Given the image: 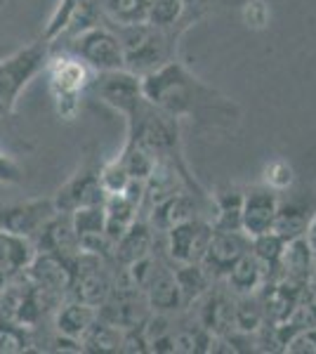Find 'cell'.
<instances>
[{
  "instance_id": "6da1fadb",
  "label": "cell",
  "mask_w": 316,
  "mask_h": 354,
  "mask_svg": "<svg viewBox=\"0 0 316 354\" xmlns=\"http://www.w3.org/2000/svg\"><path fill=\"white\" fill-rule=\"evenodd\" d=\"M50 55H53V43L40 36L38 41L12 48L0 57V109L5 113L15 111L28 83L45 71Z\"/></svg>"
},
{
  "instance_id": "7a4b0ae2",
  "label": "cell",
  "mask_w": 316,
  "mask_h": 354,
  "mask_svg": "<svg viewBox=\"0 0 316 354\" xmlns=\"http://www.w3.org/2000/svg\"><path fill=\"white\" fill-rule=\"evenodd\" d=\"M43 73L48 76V88L57 116L64 121H73L80 109V97L90 85V68L76 55L53 48Z\"/></svg>"
},
{
  "instance_id": "3957f363",
  "label": "cell",
  "mask_w": 316,
  "mask_h": 354,
  "mask_svg": "<svg viewBox=\"0 0 316 354\" xmlns=\"http://www.w3.org/2000/svg\"><path fill=\"white\" fill-rule=\"evenodd\" d=\"M66 53L76 55L85 66H93L97 71H113L123 64V50L120 43L104 28H83L73 36Z\"/></svg>"
},
{
  "instance_id": "277c9868",
  "label": "cell",
  "mask_w": 316,
  "mask_h": 354,
  "mask_svg": "<svg viewBox=\"0 0 316 354\" xmlns=\"http://www.w3.org/2000/svg\"><path fill=\"white\" fill-rule=\"evenodd\" d=\"M57 213L53 196L50 198H31V201L17 203H0V230L17 234L24 239H36V234L43 230Z\"/></svg>"
},
{
  "instance_id": "5b68a950",
  "label": "cell",
  "mask_w": 316,
  "mask_h": 354,
  "mask_svg": "<svg viewBox=\"0 0 316 354\" xmlns=\"http://www.w3.org/2000/svg\"><path fill=\"white\" fill-rule=\"evenodd\" d=\"M102 201H104V189H102L100 175L90 168H80L53 196L57 213H73L85 205H100Z\"/></svg>"
},
{
  "instance_id": "8992f818",
  "label": "cell",
  "mask_w": 316,
  "mask_h": 354,
  "mask_svg": "<svg viewBox=\"0 0 316 354\" xmlns=\"http://www.w3.org/2000/svg\"><path fill=\"white\" fill-rule=\"evenodd\" d=\"M33 248L40 253H53L57 258L73 260L80 253V239L73 230L71 213H55L33 239Z\"/></svg>"
},
{
  "instance_id": "52a82bcc",
  "label": "cell",
  "mask_w": 316,
  "mask_h": 354,
  "mask_svg": "<svg viewBox=\"0 0 316 354\" xmlns=\"http://www.w3.org/2000/svg\"><path fill=\"white\" fill-rule=\"evenodd\" d=\"M24 272L33 283L55 288L62 295L68 293V288H71V260L57 258L53 253L36 250V255H33V260L28 262Z\"/></svg>"
},
{
  "instance_id": "ba28073f",
  "label": "cell",
  "mask_w": 316,
  "mask_h": 354,
  "mask_svg": "<svg viewBox=\"0 0 316 354\" xmlns=\"http://www.w3.org/2000/svg\"><path fill=\"white\" fill-rule=\"evenodd\" d=\"M97 319V312L93 305H85L80 300L64 302V305L57 307V312L53 314V326L59 335L71 340H80L85 335V330L93 326V322Z\"/></svg>"
},
{
  "instance_id": "9c48e42d",
  "label": "cell",
  "mask_w": 316,
  "mask_h": 354,
  "mask_svg": "<svg viewBox=\"0 0 316 354\" xmlns=\"http://www.w3.org/2000/svg\"><path fill=\"white\" fill-rule=\"evenodd\" d=\"M26 345H31V342L26 338L24 326H19L15 319L0 317V354L24 352Z\"/></svg>"
},
{
  "instance_id": "30bf717a",
  "label": "cell",
  "mask_w": 316,
  "mask_h": 354,
  "mask_svg": "<svg viewBox=\"0 0 316 354\" xmlns=\"http://www.w3.org/2000/svg\"><path fill=\"white\" fill-rule=\"evenodd\" d=\"M24 182V168L12 156L0 151V185H21Z\"/></svg>"
},
{
  "instance_id": "8fae6325",
  "label": "cell",
  "mask_w": 316,
  "mask_h": 354,
  "mask_svg": "<svg viewBox=\"0 0 316 354\" xmlns=\"http://www.w3.org/2000/svg\"><path fill=\"white\" fill-rule=\"evenodd\" d=\"M8 281H10V277L3 270H0V293H3V290L8 288Z\"/></svg>"
},
{
  "instance_id": "7c38bea8",
  "label": "cell",
  "mask_w": 316,
  "mask_h": 354,
  "mask_svg": "<svg viewBox=\"0 0 316 354\" xmlns=\"http://www.w3.org/2000/svg\"><path fill=\"white\" fill-rule=\"evenodd\" d=\"M12 50V45H0V57H3L5 53H10Z\"/></svg>"
},
{
  "instance_id": "4fadbf2b",
  "label": "cell",
  "mask_w": 316,
  "mask_h": 354,
  "mask_svg": "<svg viewBox=\"0 0 316 354\" xmlns=\"http://www.w3.org/2000/svg\"><path fill=\"white\" fill-rule=\"evenodd\" d=\"M5 116H8V113H5L3 109H0V118H5Z\"/></svg>"
}]
</instances>
